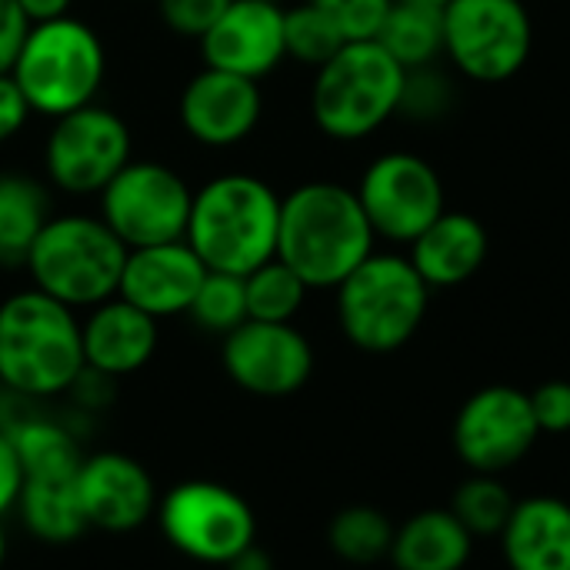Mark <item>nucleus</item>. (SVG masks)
<instances>
[{
    "instance_id": "12",
    "label": "nucleus",
    "mask_w": 570,
    "mask_h": 570,
    "mask_svg": "<svg viewBox=\"0 0 570 570\" xmlns=\"http://www.w3.org/2000/svg\"><path fill=\"white\" fill-rule=\"evenodd\" d=\"M354 194L377 240L407 247L448 210L441 170L414 150H384L357 177Z\"/></svg>"
},
{
    "instance_id": "17",
    "label": "nucleus",
    "mask_w": 570,
    "mask_h": 570,
    "mask_svg": "<svg viewBox=\"0 0 570 570\" xmlns=\"http://www.w3.org/2000/svg\"><path fill=\"white\" fill-rule=\"evenodd\" d=\"M197 43H200L204 67L227 70L261 83L287 60L284 3L230 0L220 20Z\"/></svg>"
},
{
    "instance_id": "36",
    "label": "nucleus",
    "mask_w": 570,
    "mask_h": 570,
    "mask_svg": "<svg viewBox=\"0 0 570 570\" xmlns=\"http://www.w3.org/2000/svg\"><path fill=\"white\" fill-rule=\"evenodd\" d=\"M33 110L10 73H0V144H10L30 124Z\"/></svg>"
},
{
    "instance_id": "38",
    "label": "nucleus",
    "mask_w": 570,
    "mask_h": 570,
    "mask_svg": "<svg viewBox=\"0 0 570 570\" xmlns=\"http://www.w3.org/2000/svg\"><path fill=\"white\" fill-rule=\"evenodd\" d=\"M20 488H23V468H20V458L10 444V438L0 431V521L7 514H13L17 508V498H20Z\"/></svg>"
},
{
    "instance_id": "42",
    "label": "nucleus",
    "mask_w": 570,
    "mask_h": 570,
    "mask_svg": "<svg viewBox=\"0 0 570 570\" xmlns=\"http://www.w3.org/2000/svg\"><path fill=\"white\" fill-rule=\"evenodd\" d=\"M7 548H10V541H7V528H3V521H0V568H3V561H7Z\"/></svg>"
},
{
    "instance_id": "11",
    "label": "nucleus",
    "mask_w": 570,
    "mask_h": 570,
    "mask_svg": "<svg viewBox=\"0 0 570 570\" xmlns=\"http://www.w3.org/2000/svg\"><path fill=\"white\" fill-rule=\"evenodd\" d=\"M194 187L164 160H130L100 194L97 214L127 250L184 240Z\"/></svg>"
},
{
    "instance_id": "22",
    "label": "nucleus",
    "mask_w": 570,
    "mask_h": 570,
    "mask_svg": "<svg viewBox=\"0 0 570 570\" xmlns=\"http://www.w3.org/2000/svg\"><path fill=\"white\" fill-rule=\"evenodd\" d=\"M474 538L448 511H421L394 528L391 561L397 570H461L471 561Z\"/></svg>"
},
{
    "instance_id": "18",
    "label": "nucleus",
    "mask_w": 570,
    "mask_h": 570,
    "mask_svg": "<svg viewBox=\"0 0 570 570\" xmlns=\"http://www.w3.org/2000/svg\"><path fill=\"white\" fill-rule=\"evenodd\" d=\"M204 277L207 267L187 240L134 247L127 250L117 297H124L127 304L140 307L157 321H167L187 314Z\"/></svg>"
},
{
    "instance_id": "16",
    "label": "nucleus",
    "mask_w": 570,
    "mask_h": 570,
    "mask_svg": "<svg viewBox=\"0 0 570 570\" xmlns=\"http://www.w3.org/2000/svg\"><path fill=\"white\" fill-rule=\"evenodd\" d=\"M77 494L90 531L130 534L157 514V484L150 471L124 451L83 454L77 471Z\"/></svg>"
},
{
    "instance_id": "19",
    "label": "nucleus",
    "mask_w": 570,
    "mask_h": 570,
    "mask_svg": "<svg viewBox=\"0 0 570 570\" xmlns=\"http://www.w3.org/2000/svg\"><path fill=\"white\" fill-rule=\"evenodd\" d=\"M83 364L110 381L130 377L144 371L160 347V321L127 304L124 297H110L80 321Z\"/></svg>"
},
{
    "instance_id": "40",
    "label": "nucleus",
    "mask_w": 570,
    "mask_h": 570,
    "mask_svg": "<svg viewBox=\"0 0 570 570\" xmlns=\"http://www.w3.org/2000/svg\"><path fill=\"white\" fill-rule=\"evenodd\" d=\"M224 570H274V561H271V554L254 541L247 551H240Z\"/></svg>"
},
{
    "instance_id": "10",
    "label": "nucleus",
    "mask_w": 570,
    "mask_h": 570,
    "mask_svg": "<svg viewBox=\"0 0 570 570\" xmlns=\"http://www.w3.org/2000/svg\"><path fill=\"white\" fill-rule=\"evenodd\" d=\"M157 524L167 544L197 561L227 568L240 551L257 541L250 504L217 481H180L157 501Z\"/></svg>"
},
{
    "instance_id": "20",
    "label": "nucleus",
    "mask_w": 570,
    "mask_h": 570,
    "mask_svg": "<svg viewBox=\"0 0 570 570\" xmlns=\"http://www.w3.org/2000/svg\"><path fill=\"white\" fill-rule=\"evenodd\" d=\"M488 250V227L468 210H444L407 244V257L431 291L468 284L484 267Z\"/></svg>"
},
{
    "instance_id": "37",
    "label": "nucleus",
    "mask_w": 570,
    "mask_h": 570,
    "mask_svg": "<svg viewBox=\"0 0 570 570\" xmlns=\"http://www.w3.org/2000/svg\"><path fill=\"white\" fill-rule=\"evenodd\" d=\"M30 20L17 7V0H0V73L13 70V60L30 33Z\"/></svg>"
},
{
    "instance_id": "32",
    "label": "nucleus",
    "mask_w": 570,
    "mask_h": 570,
    "mask_svg": "<svg viewBox=\"0 0 570 570\" xmlns=\"http://www.w3.org/2000/svg\"><path fill=\"white\" fill-rule=\"evenodd\" d=\"M454 104H458V83L451 70H444L441 63L404 70L397 117L411 124H438L454 110Z\"/></svg>"
},
{
    "instance_id": "13",
    "label": "nucleus",
    "mask_w": 570,
    "mask_h": 570,
    "mask_svg": "<svg viewBox=\"0 0 570 570\" xmlns=\"http://www.w3.org/2000/svg\"><path fill=\"white\" fill-rule=\"evenodd\" d=\"M538 438L531 397L511 384L481 387L454 417V451L474 474H504L531 454Z\"/></svg>"
},
{
    "instance_id": "26",
    "label": "nucleus",
    "mask_w": 570,
    "mask_h": 570,
    "mask_svg": "<svg viewBox=\"0 0 570 570\" xmlns=\"http://www.w3.org/2000/svg\"><path fill=\"white\" fill-rule=\"evenodd\" d=\"M377 43L404 67H428V63H441L444 60V23H441V10L434 7H411V3H394Z\"/></svg>"
},
{
    "instance_id": "6",
    "label": "nucleus",
    "mask_w": 570,
    "mask_h": 570,
    "mask_svg": "<svg viewBox=\"0 0 570 570\" xmlns=\"http://www.w3.org/2000/svg\"><path fill=\"white\" fill-rule=\"evenodd\" d=\"M127 247L100 220V214H53L33 240L23 271L30 287L67 304L70 311H90L117 297Z\"/></svg>"
},
{
    "instance_id": "21",
    "label": "nucleus",
    "mask_w": 570,
    "mask_h": 570,
    "mask_svg": "<svg viewBox=\"0 0 570 570\" xmlns=\"http://www.w3.org/2000/svg\"><path fill=\"white\" fill-rule=\"evenodd\" d=\"M501 548L511 570H570V504L551 494L518 501Z\"/></svg>"
},
{
    "instance_id": "3",
    "label": "nucleus",
    "mask_w": 570,
    "mask_h": 570,
    "mask_svg": "<svg viewBox=\"0 0 570 570\" xmlns=\"http://www.w3.org/2000/svg\"><path fill=\"white\" fill-rule=\"evenodd\" d=\"M281 194L257 174L227 170L204 180L190 200L184 240L207 271L247 277L277 257Z\"/></svg>"
},
{
    "instance_id": "30",
    "label": "nucleus",
    "mask_w": 570,
    "mask_h": 570,
    "mask_svg": "<svg viewBox=\"0 0 570 570\" xmlns=\"http://www.w3.org/2000/svg\"><path fill=\"white\" fill-rule=\"evenodd\" d=\"M187 317L204 334L227 337L230 331H237L247 321L244 277L207 271V277L200 281V287H197V294H194V301L187 307Z\"/></svg>"
},
{
    "instance_id": "28",
    "label": "nucleus",
    "mask_w": 570,
    "mask_h": 570,
    "mask_svg": "<svg viewBox=\"0 0 570 570\" xmlns=\"http://www.w3.org/2000/svg\"><path fill=\"white\" fill-rule=\"evenodd\" d=\"M327 544L347 564H374L391 554L394 524L387 521L384 511L354 504V508H344L334 514V521L327 528Z\"/></svg>"
},
{
    "instance_id": "27",
    "label": "nucleus",
    "mask_w": 570,
    "mask_h": 570,
    "mask_svg": "<svg viewBox=\"0 0 570 570\" xmlns=\"http://www.w3.org/2000/svg\"><path fill=\"white\" fill-rule=\"evenodd\" d=\"M307 294H311V287L281 257H271L267 264L254 267L244 277L247 321L294 324V317L307 304Z\"/></svg>"
},
{
    "instance_id": "43",
    "label": "nucleus",
    "mask_w": 570,
    "mask_h": 570,
    "mask_svg": "<svg viewBox=\"0 0 570 570\" xmlns=\"http://www.w3.org/2000/svg\"><path fill=\"white\" fill-rule=\"evenodd\" d=\"M274 3H284V0H274Z\"/></svg>"
},
{
    "instance_id": "14",
    "label": "nucleus",
    "mask_w": 570,
    "mask_h": 570,
    "mask_svg": "<svg viewBox=\"0 0 570 570\" xmlns=\"http://www.w3.org/2000/svg\"><path fill=\"white\" fill-rule=\"evenodd\" d=\"M220 364L234 387L254 397H291L314 374V347L294 324L244 321L220 337Z\"/></svg>"
},
{
    "instance_id": "24",
    "label": "nucleus",
    "mask_w": 570,
    "mask_h": 570,
    "mask_svg": "<svg viewBox=\"0 0 570 570\" xmlns=\"http://www.w3.org/2000/svg\"><path fill=\"white\" fill-rule=\"evenodd\" d=\"M23 528L43 544H70L87 534V518L73 478H23L17 508Z\"/></svg>"
},
{
    "instance_id": "2",
    "label": "nucleus",
    "mask_w": 570,
    "mask_h": 570,
    "mask_svg": "<svg viewBox=\"0 0 570 570\" xmlns=\"http://www.w3.org/2000/svg\"><path fill=\"white\" fill-rule=\"evenodd\" d=\"M80 317L37 287L0 301V387L20 401H53L83 374Z\"/></svg>"
},
{
    "instance_id": "41",
    "label": "nucleus",
    "mask_w": 570,
    "mask_h": 570,
    "mask_svg": "<svg viewBox=\"0 0 570 570\" xmlns=\"http://www.w3.org/2000/svg\"><path fill=\"white\" fill-rule=\"evenodd\" d=\"M394 3H411V7H434V10H444L448 0H394Z\"/></svg>"
},
{
    "instance_id": "39",
    "label": "nucleus",
    "mask_w": 570,
    "mask_h": 570,
    "mask_svg": "<svg viewBox=\"0 0 570 570\" xmlns=\"http://www.w3.org/2000/svg\"><path fill=\"white\" fill-rule=\"evenodd\" d=\"M70 3L73 0H17V7L23 10V17L30 23H47V20L67 17L70 13Z\"/></svg>"
},
{
    "instance_id": "4",
    "label": "nucleus",
    "mask_w": 570,
    "mask_h": 570,
    "mask_svg": "<svg viewBox=\"0 0 570 570\" xmlns=\"http://www.w3.org/2000/svg\"><path fill=\"white\" fill-rule=\"evenodd\" d=\"M431 287L407 254L374 250L334 287L341 334L364 354H394L428 317Z\"/></svg>"
},
{
    "instance_id": "25",
    "label": "nucleus",
    "mask_w": 570,
    "mask_h": 570,
    "mask_svg": "<svg viewBox=\"0 0 570 570\" xmlns=\"http://www.w3.org/2000/svg\"><path fill=\"white\" fill-rule=\"evenodd\" d=\"M0 431L17 451L23 478H73L83 464L77 434L53 417L23 414L0 424Z\"/></svg>"
},
{
    "instance_id": "31",
    "label": "nucleus",
    "mask_w": 570,
    "mask_h": 570,
    "mask_svg": "<svg viewBox=\"0 0 570 570\" xmlns=\"http://www.w3.org/2000/svg\"><path fill=\"white\" fill-rule=\"evenodd\" d=\"M347 40L331 23V17L324 10H317L311 0H301L294 7H284V47H287V60L317 70Z\"/></svg>"
},
{
    "instance_id": "34",
    "label": "nucleus",
    "mask_w": 570,
    "mask_h": 570,
    "mask_svg": "<svg viewBox=\"0 0 570 570\" xmlns=\"http://www.w3.org/2000/svg\"><path fill=\"white\" fill-rule=\"evenodd\" d=\"M227 7L230 0H157V13L164 27L184 40H200Z\"/></svg>"
},
{
    "instance_id": "9",
    "label": "nucleus",
    "mask_w": 570,
    "mask_h": 570,
    "mask_svg": "<svg viewBox=\"0 0 570 570\" xmlns=\"http://www.w3.org/2000/svg\"><path fill=\"white\" fill-rule=\"evenodd\" d=\"M43 180L67 197H97L130 160V124L107 104L94 100L50 120L43 137Z\"/></svg>"
},
{
    "instance_id": "33",
    "label": "nucleus",
    "mask_w": 570,
    "mask_h": 570,
    "mask_svg": "<svg viewBox=\"0 0 570 570\" xmlns=\"http://www.w3.org/2000/svg\"><path fill=\"white\" fill-rule=\"evenodd\" d=\"M317 10L331 17L347 43L354 40H377L394 0H311Z\"/></svg>"
},
{
    "instance_id": "1",
    "label": "nucleus",
    "mask_w": 570,
    "mask_h": 570,
    "mask_svg": "<svg viewBox=\"0 0 570 570\" xmlns=\"http://www.w3.org/2000/svg\"><path fill=\"white\" fill-rule=\"evenodd\" d=\"M374 250L377 237L354 187L304 180L281 197L277 257L311 291H334Z\"/></svg>"
},
{
    "instance_id": "15",
    "label": "nucleus",
    "mask_w": 570,
    "mask_h": 570,
    "mask_svg": "<svg viewBox=\"0 0 570 570\" xmlns=\"http://www.w3.org/2000/svg\"><path fill=\"white\" fill-rule=\"evenodd\" d=\"M177 120L194 144L230 150L261 127L264 90L257 80L200 67L177 97Z\"/></svg>"
},
{
    "instance_id": "5",
    "label": "nucleus",
    "mask_w": 570,
    "mask_h": 570,
    "mask_svg": "<svg viewBox=\"0 0 570 570\" xmlns=\"http://www.w3.org/2000/svg\"><path fill=\"white\" fill-rule=\"evenodd\" d=\"M404 67L377 43H344L314 70L311 120L334 144H361L397 117Z\"/></svg>"
},
{
    "instance_id": "8",
    "label": "nucleus",
    "mask_w": 570,
    "mask_h": 570,
    "mask_svg": "<svg viewBox=\"0 0 570 570\" xmlns=\"http://www.w3.org/2000/svg\"><path fill=\"white\" fill-rule=\"evenodd\" d=\"M441 23L444 60L464 80L504 83L531 60L534 20L528 0H448Z\"/></svg>"
},
{
    "instance_id": "23",
    "label": "nucleus",
    "mask_w": 570,
    "mask_h": 570,
    "mask_svg": "<svg viewBox=\"0 0 570 570\" xmlns=\"http://www.w3.org/2000/svg\"><path fill=\"white\" fill-rule=\"evenodd\" d=\"M53 217L50 184L33 174L0 170V267H23L43 224Z\"/></svg>"
},
{
    "instance_id": "29",
    "label": "nucleus",
    "mask_w": 570,
    "mask_h": 570,
    "mask_svg": "<svg viewBox=\"0 0 570 570\" xmlns=\"http://www.w3.org/2000/svg\"><path fill=\"white\" fill-rule=\"evenodd\" d=\"M514 498L504 488L501 474H474L454 491L451 514L468 528L471 538H501L504 524L514 514Z\"/></svg>"
},
{
    "instance_id": "7",
    "label": "nucleus",
    "mask_w": 570,
    "mask_h": 570,
    "mask_svg": "<svg viewBox=\"0 0 570 570\" xmlns=\"http://www.w3.org/2000/svg\"><path fill=\"white\" fill-rule=\"evenodd\" d=\"M10 77L30 110L53 120L97 100L107 80V47L100 33L73 13L33 23Z\"/></svg>"
},
{
    "instance_id": "35",
    "label": "nucleus",
    "mask_w": 570,
    "mask_h": 570,
    "mask_svg": "<svg viewBox=\"0 0 570 570\" xmlns=\"http://www.w3.org/2000/svg\"><path fill=\"white\" fill-rule=\"evenodd\" d=\"M531 411L541 434H568L570 431V381H544L528 394Z\"/></svg>"
}]
</instances>
